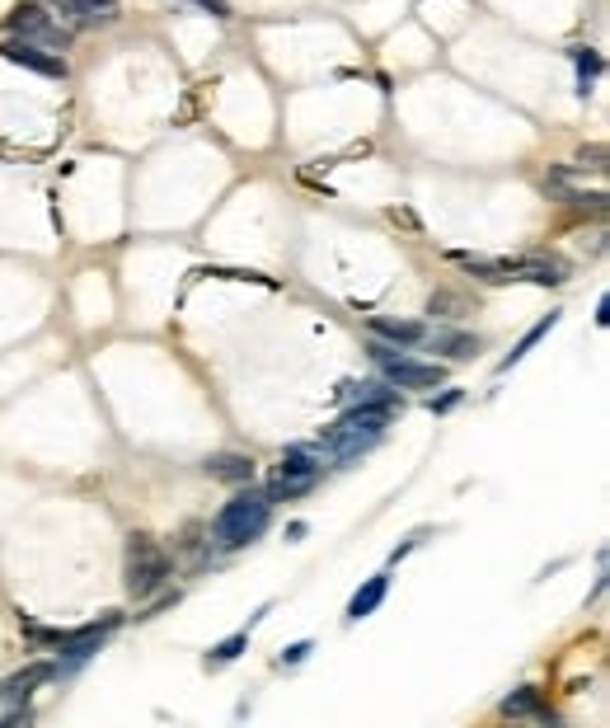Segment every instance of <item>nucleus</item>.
Listing matches in <instances>:
<instances>
[{"instance_id":"9b49d317","label":"nucleus","mask_w":610,"mask_h":728,"mask_svg":"<svg viewBox=\"0 0 610 728\" xmlns=\"http://www.w3.org/2000/svg\"><path fill=\"white\" fill-rule=\"evenodd\" d=\"M385 592H390V574L366 578V588H357V592H352V602H348V620H352V625L371 616V611L385 602Z\"/></svg>"},{"instance_id":"2eb2a0df","label":"nucleus","mask_w":610,"mask_h":728,"mask_svg":"<svg viewBox=\"0 0 610 728\" xmlns=\"http://www.w3.org/2000/svg\"><path fill=\"white\" fill-rule=\"evenodd\" d=\"M66 15H76L80 24H108L118 15V0H57Z\"/></svg>"},{"instance_id":"4be33fe9","label":"nucleus","mask_w":610,"mask_h":728,"mask_svg":"<svg viewBox=\"0 0 610 728\" xmlns=\"http://www.w3.org/2000/svg\"><path fill=\"white\" fill-rule=\"evenodd\" d=\"M460 400H465V390H446V395H437V400H427V409H432V414H451Z\"/></svg>"},{"instance_id":"6ab92c4d","label":"nucleus","mask_w":610,"mask_h":728,"mask_svg":"<svg viewBox=\"0 0 610 728\" xmlns=\"http://www.w3.org/2000/svg\"><path fill=\"white\" fill-rule=\"evenodd\" d=\"M573 66H578V85H582V94H587V85L601 76V57H596L592 47H573Z\"/></svg>"},{"instance_id":"4468645a","label":"nucleus","mask_w":610,"mask_h":728,"mask_svg":"<svg viewBox=\"0 0 610 728\" xmlns=\"http://www.w3.org/2000/svg\"><path fill=\"white\" fill-rule=\"evenodd\" d=\"M554 325H559V310H549V315H540V325H531V329H526V334H521V343H517V348H512V353H507L503 362H498V372H512V367H517L521 357L531 353L535 343L545 339V334H549V329H554Z\"/></svg>"},{"instance_id":"f3484780","label":"nucleus","mask_w":610,"mask_h":728,"mask_svg":"<svg viewBox=\"0 0 610 728\" xmlns=\"http://www.w3.org/2000/svg\"><path fill=\"white\" fill-rule=\"evenodd\" d=\"M498 710H503L507 719H521V714H540V719H554L549 710H540V691H535V686H521L517 696H507Z\"/></svg>"},{"instance_id":"393cba45","label":"nucleus","mask_w":610,"mask_h":728,"mask_svg":"<svg viewBox=\"0 0 610 728\" xmlns=\"http://www.w3.org/2000/svg\"><path fill=\"white\" fill-rule=\"evenodd\" d=\"M423 536H427V531H413L409 541H404V545H399V550H395V555H390V564H399V559L409 555V550H418V545H423Z\"/></svg>"},{"instance_id":"39448f33","label":"nucleus","mask_w":610,"mask_h":728,"mask_svg":"<svg viewBox=\"0 0 610 728\" xmlns=\"http://www.w3.org/2000/svg\"><path fill=\"white\" fill-rule=\"evenodd\" d=\"M5 29H10V38L38 43V47H47V52H66V43H71V33L52 29L47 10L43 5H33V0H24V5H15V10L5 15Z\"/></svg>"},{"instance_id":"0eeeda50","label":"nucleus","mask_w":610,"mask_h":728,"mask_svg":"<svg viewBox=\"0 0 610 728\" xmlns=\"http://www.w3.org/2000/svg\"><path fill=\"white\" fill-rule=\"evenodd\" d=\"M118 625H122V616H118V611H108L104 620H90V625H80V630H61V635H57V649L66 653L71 663H80V658H90V653L99 649V644H104V639L113 635Z\"/></svg>"},{"instance_id":"5701e85b","label":"nucleus","mask_w":610,"mask_h":728,"mask_svg":"<svg viewBox=\"0 0 610 728\" xmlns=\"http://www.w3.org/2000/svg\"><path fill=\"white\" fill-rule=\"evenodd\" d=\"M305 653H310V639H301V644H287L277 663H282V667H296V663H305Z\"/></svg>"},{"instance_id":"dca6fc26","label":"nucleus","mask_w":610,"mask_h":728,"mask_svg":"<svg viewBox=\"0 0 610 728\" xmlns=\"http://www.w3.org/2000/svg\"><path fill=\"white\" fill-rule=\"evenodd\" d=\"M47 677H52V667L47 663H33V667H24V672H15V677H10V682L0 686V696L5 700H24L33 691V686H43Z\"/></svg>"},{"instance_id":"6e6552de","label":"nucleus","mask_w":610,"mask_h":728,"mask_svg":"<svg viewBox=\"0 0 610 728\" xmlns=\"http://www.w3.org/2000/svg\"><path fill=\"white\" fill-rule=\"evenodd\" d=\"M0 57L15 62V66H29V71H38V76L66 80V62H61L57 52H47V47H38V43H24V38H10V43L0 47Z\"/></svg>"},{"instance_id":"423d86ee","label":"nucleus","mask_w":610,"mask_h":728,"mask_svg":"<svg viewBox=\"0 0 610 728\" xmlns=\"http://www.w3.org/2000/svg\"><path fill=\"white\" fill-rule=\"evenodd\" d=\"M320 442H324V451H329L338 465H348V461H357L362 451H371L376 442H381V428H366V423L338 419L334 428H324V433H320Z\"/></svg>"},{"instance_id":"7ed1b4c3","label":"nucleus","mask_w":610,"mask_h":728,"mask_svg":"<svg viewBox=\"0 0 610 728\" xmlns=\"http://www.w3.org/2000/svg\"><path fill=\"white\" fill-rule=\"evenodd\" d=\"M165 578H169V555L151 541V536L132 531V536H127V592H132L137 602L141 597H155V592L165 588Z\"/></svg>"},{"instance_id":"a211bd4d","label":"nucleus","mask_w":610,"mask_h":728,"mask_svg":"<svg viewBox=\"0 0 610 728\" xmlns=\"http://www.w3.org/2000/svg\"><path fill=\"white\" fill-rule=\"evenodd\" d=\"M244 644H249V630H235L230 639H221L212 653H207V667H226V663H235L244 653Z\"/></svg>"},{"instance_id":"ddd939ff","label":"nucleus","mask_w":610,"mask_h":728,"mask_svg":"<svg viewBox=\"0 0 610 728\" xmlns=\"http://www.w3.org/2000/svg\"><path fill=\"white\" fill-rule=\"evenodd\" d=\"M277 475H282V480H320V461H315V451L287 447V451H282V465H277Z\"/></svg>"},{"instance_id":"1a4fd4ad","label":"nucleus","mask_w":610,"mask_h":728,"mask_svg":"<svg viewBox=\"0 0 610 728\" xmlns=\"http://www.w3.org/2000/svg\"><path fill=\"white\" fill-rule=\"evenodd\" d=\"M202 470L221 484H254V461L240 456V451H216V456L202 461Z\"/></svg>"},{"instance_id":"9d476101","label":"nucleus","mask_w":610,"mask_h":728,"mask_svg":"<svg viewBox=\"0 0 610 728\" xmlns=\"http://www.w3.org/2000/svg\"><path fill=\"white\" fill-rule=\"evenodd\" d=\"M423 343L432 348V353H446L451 362H470V357L484 348V339H479V334H456V329H437V334H423Z\"/></svg>"},{"instance_id":"412c9836","label":"nucleus","mask_w":610,"mask_h":728,"mask_svg":"<svg viewBox=\"0 0 610 728\" xmlns=\"http://www.w3.org/2000/svg\"><path fill=\"white\" fill-rule=\"evenodd\" d=\"M207 278H230V282H259V287H277L273 278H263V273H244V268H212Z\"/></svg>"},{"instance_id":"20e7f679","label":"nucleus","mask_w":610,"mask_h":728,"mask_svg":"<svg viewBox=\"0 0 610 728\" xmlns=\"http://www.w3.org/2000/svg\"><path fill=\"white\" fill-rule=\"evenodd\" d=\"M371 357L381 362V372L390 376L399 390H432L446 381L442 362H413V357H404L399 348H385V343H371Z\"/></svg>"},{"instance_id":"f257e3e1","label":"nucleus","mask_w":610,"mask_h":728,"mask_svg":"<svg viewBox=\"0 0 610 728\" xmlns=\"http://www.w3.org/2000/svg\"><path fill=\"white\" fill-rule=\"evenodd\" d=\"M268 517H273L268 494H259V489H244V494H235L226 508L212 517V545H216V550H240V545L259 541L263 527H268Z\"/></svg>"},{"instance_id":"b1692460","label":"nucleus","mask_w":610,"mask_h":728,"mask_svg":"<svg viewBox=\"0 0 610 728\" xmlns=\"http://www.w3.org/2000/svg\"><path fill=\"white\" fill-rule=\"evenodd\" d=\"M193 5H202L212 19H230V0H193Z\"/></svg>"},{"instance_id":"f8f14e48","label":"nucleus","mask_w":610,"mask_h":728,"mask_svg":"<svg viewBox=\"0 0 610 728\" xmlns=\"http://www.w3.org/2000/svg\"><path fill=\"white\" fill-rule=\"evenodd\" d=\"M371 334L390 339L395 348H409V343H423L427 329L418 325V320H385V315H371Z\"/></svg>"},{"instance_id":"aec40b11","label":"nucleus","mask_w":610,"mask_h":728,"mask_svg":"<svg viewBox=\"0 0 610 728\" xmlns=\"http://www.w3.org/2000/svg\"><path fill=\"white\" fill-rule=\"evenodd\" d=\"M427 315H446V320H456V315H465V301L451 292H437L432 301H427Z\"/></svg>"},{"instance_id":"f03ea898","label":"nucleus","mask_w":610,"mask_h":728,"mask_svg":"<svg viewBox=\"0 0 610 728\" xmlns=\"http://www.w3.org/2000/svg\"><path fill=\"white\" fill-rule=\"evenodd\" d=\"M456 264H465L470 278L493 282V287H507V282L559 287V282H568V268L559 259H540V254H526V259H474V254H456Z\"/></svg>"}]
</instances>
